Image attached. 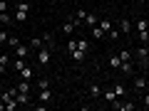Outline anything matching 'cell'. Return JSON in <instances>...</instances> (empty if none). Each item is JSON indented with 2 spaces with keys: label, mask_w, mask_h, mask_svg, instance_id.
I'll return each instance as SVG.
<instances>
[{
  "label": "cell",
  "mask_w": 149,
  "mask_h": 111,
  "mask_svg": "<svg viewBox=\"0 0 149 111\" xmlns=\"http://www.w3.org/2000/svg\"><path fill=\"white\" fill-rule=\"evenodd\" d=\"M70 57H72V59H74L77 64H80V62H85L87 52H85V49H80V47H74V49H70Z\"/></svg>",
  "instance_id": "cell-3"
},
{
  "label": "cell",
  "mask_w": 149,
  "mask_h": 111,
  "mask_svg": "<svg viewBox=\"0 0 149 111\" xmlns=\"http://www.w3.org/2000/svg\"><path fill=\"white\" fill-rule=\"evenodd\" d=\"M0 64H3V67H8V64H10V57H8V54H0Z\"/></svg>",
  "instance_id": "cell-29"
},
{
  "label": "cell",
  "mask_w": 149,
  "mask_h": 111,
  "mask_svg": "<svg viewBox=\"0 0 149 111\" xmlns=\"http://www.w3.org/2000/svg\"><path fill=\"white\" fill-rule=\"evenodd\" d=\"M74 27H77V22H74V20H67V22L62 25V32H65V35H72Z\"/></svg>",
  "instance_id": "cell-7"
},
{
  "label": "cell",
  "mask_w": 149,
  "mask_h": 111,
  "mask_svg": "<svg viewBox=\"0 0 149 111\" xmlns=\"http://www.w3.org/2000/svg\"><path fill=\"white\" fill-rule=\"evenodd\" d=\"M90 94H92V96H100V94H102V89H100L97 84H92V86H90Z\"/></svg>",
  "instance_id": "cell-25"
},
{
  "label": "cell",
  "mask_w": 149,
  "mask_h": 111,
  "mask_svg": "<svg viewBox=\"0 0 149 111\" xmlns=\"http://www.w3.org/2000/svg\"><path fill=\"white\" fill-rule=\"evenodd\" d=\"M85 17H87V12L82 10V8H80V10H77V15H74V20H77V22H82V20H85Z\"/></svg>",
  "instance_id": "cell-24"
},
{
  "label": "cell",
  "mask_w": 149,
  "mask_h": 111,
  "mask_svg": "<svg viewBox=\"0 0 149 111\" xmlns=\"http://www.w3.org/2000/svg\"><path fill=\"white\" fill-rule=\"evenodd\" d=\"M119 69H122L124 74H134V69H132V62H122V64H119Z\"/></svg>",
  "instance_id": "cell-13"
},
{
  "label": "cell",
  "mask_w": 149,
  "mask_h": 111,
  "mask_svg": "<svg viewBox=\"0 0 149 111\" xmlns=\"http://www.w3.org/2000/svg\"><path fill=\"white\" fill-rule=\"evenodd\" d=\"M137 40H139V42H149V30H144V32H137Z\"/></svg>",
  "instance_id": "cell-17"
},
{
  "label": "cell",
  "mask_w": 149,
  "mask_h": 111,
  "mask_svg": "<svg viewBox=\"0 0 149 111\" xmlns=\"http://www.w3.org/2000/svg\"><path fill=\"white\" fill-rule=\"evenodd\" d=\"M27 54H30V47H27V45H22V42H17V45H15V57L25 59Z\"/></svg>",
  "instance_id": "cell-4"
},
{
  "label": "cell",
  "mask_w": 149,
  "mask_h": 111,
  "mask_svg": "<svg viewBox=\"0 0 149 111\" xmlns=\"http://www.w3.org/2000/svg\"><path fill=\"white\" fill-rule=\"evenodd\" d=\"M137 57L142 59V62H147V47H139L137 49Z\"/></svg>",
  "instance_id": "cell-21"
},
{
  "label": "cell",
  "mask_w": 149,
  "mask_h": 111,
  "mask_svg": "<svg viewBox=\"0 0 149 111\" xmlns=\"http://www.w3.org/2000/svg\"><path fill=\"white\" fill-rule=\"evenodd\" d=\"M85 22H87V25H90V27H95V25H97V22H100V20H97L95 15H90V12H87V17H85Z\"/></svg>",
  "instance_id": "cell-18"
},
{
  "label": "cell",
  "mask_w": 149,
  "mask_h": 111,
  "mask_svg": "<svg viewBox=\"0 0 149 111\" xmlns=\"http://www.w3.org/2000/svg\"><path fill=\"white\" fill-rule=\"evenodd\" d=\"M17 91H27V94H30V79H22L20 84H17Z\"/></svg>",
  "instance_id": "cell-12"
},
{
  "label": "cell",
  "mask_w": 149,
  "mask_h": 111,
  "mask_svg": "<svg viewBox=\"0 0 149 111\" xmlns=\"http://www.w3.org/2000/svg\"><path fill=\"white\" fill-rule=\"evenodd\" d=\"M27 12H30V5H27V3H17L15 17H13V20H15V22H25L27 20Z\"/></svg>",
  "instance_id": "cell-1"
},
{
  "label": "cell",
  "mask_w": 149,
  "mask_h": 111,
  "mask_svg": "<svg viewBox=\"0 0 149 111\" xmlns=\"http://www.w3.org/2000/svg\"><path fill=\"white\" fill-rule=\"evenodd\" d=\"M117 25H119V32H124V35H129V32H132V22H129L127 17H124V20H119Z\"/></svg>",
  "instance_id": "cell-5"
},
{
  "label": "cell",
  "mask_w": 149,
  "mask_h": 111,
  "mask_svg": "<svg viewBox=\"0 0 149 111\" xmlns=\"http://www.w3.org/2000/svg\"><path fill=\"white\" fill-rule=\"evenodd\" d=\"M92 35H95V40H102V37H104V30H102L100 25H95L92 27Z\"/></svg>",
  "instance_id": "cell-11"
},
{
  "label": "cell",
  "mask_w": 149,
  "mask_h": 111,
  "mask_svg": "<svg viewBox=\"0 0 149 111\" xmlns=\"http://www.w3.org/2000/svg\"><path fill=\"white\" fill-rule=\"evenodd\" d=\"M15 106H17V101H15V99H10V101L5 104V111H15Z\"/></svg>",
  "instance_id": "cell-26"
},
{
  "label": "cell",
  "mask_w": 149,
  "mask_h": 111,
  "mask_svg": "<svg viewBox=\"0 0 149 111\" xmlns=\"http://www.w3.org/2000/svg\"><path fill=\"white\" fill-rule=\"evenodd\" d=\"M104 99L109 101V104H112L114 99H117V96H114V89H107V91H104Z\"/></svg>",
  "instance_id": "cell-23"
},
{
  "label": "cell",
  "mask_w": 149,
  "mask_h": 111,
  "mask_svg": "<svg viewBox=\"0 0 149 111\" xmlns=\"http://www.w3.org/2000/svg\"><path fill=\"white\" fill-rule=\"evenodd\" d=\"M134 86H137V89H144V86H147V79H142V77H137V79H134Z\"/></svg>",
  "instance_id": "cell-22"
},
{
  "label": "cell",
  "mask_w": 149,
  "mask_h": 111,
  "mask_svg": "<svg viewBox=\"0 0 149 111\" xmlns=\"http://www.w3.org/2000/svg\"><path fill=\"white\" fill-rule=\"evenodd\" d=\"M144 89H147V96H149V84H147V86H144Z\"/></svg>",
  "instance_id": "cell-34"
},
{
  "label": "cell",
  "mask_w": 149,
  "mask_h": 111,
  "mask_svg": "<svg viewBox=\"0 0 149 111\" xmlns=\"http://www.w3.org/2000/svg\"><path fill=\"white\" fill-rule=\"evenodd\" d=\"M32 74H35V69H32V67H27V64L20 69V77H22V79H32Z\"/></svg>",
  "instance_id": "cell-8"
},
{
  "label": "cell",
  "mask_w": 149,
  "mask_h": 111,
  "mask_svg": "<svg viewBox=\"0 0 149 111\" xmlns=\"http://www.w3.org/2000/svg\"><path fill=\"white\" fill-rule=\"evenodd\" d=\"M139 3H149V0H139Z\"/></svg>",
  "instance_id": "cell-36"
},
{
  "label": "cell",
  "mask_w": 149,
  "mask_h": 111,
  "mask_svg": "<svg viewBox=\"0 0 149 111\" xmlns=\"http://www.w3.org/2000/svg\"><path fill=\"white\" fill-rule=\"evenodd\" d=\"M13 67H15V69H17V72H20V69H22V67H25V59H20V57H17V59H15V64H13Z\"/></svg>",
  "instance_id": "cell-27"
},
{
  "label": "cell",
  "mask_w": 149,
  "mask_h": 111,
  "mask_svg": "<svg viewBox=\"0 0 149 111\" xmlns=\"http://www.w3.org/2000/svg\"><path fill=\"white\" fill-rule=\"evenodd\" d=\"M97 25H100L102 30H104V35H107V32L112 30V22H109V20H100V22H97Z\"/></svg>",
  "instance_id": "cell-16"
},
{
  "label": "cell",
  "mask_w": 149,
  "mask_h": 111,
  "mask_svg": "<svg viewBox=\"0 0 149 111\" xmlns=\"http://www.w3.org/2000/svg\"><path fill=\"white\" fill-rule=\"evenodd\" d=\"M0 94H3V89H0Z\"/></svg>",
  "instance_id": "cell-37"
},
{
  "label": "cell",
  "mask_w": 149,
  "mask_h": 111,
  "mask_svg": "<svg viewBox=\"0 0 149 111\" xmlns=\"http://www.w3.org/2000/svg\"><path fill=\"white\" fill-rule=\"evenodd\" d=\"M0 22H3V25H10V22H13V17L8 15V12H0Z\"/></svg>",
  "instance_id": "cell-19"
},
{
  "label": "cell",
  "mask_w": 149,
  "mask_h": 111,
  "mask_svg": "<svg viewBox=\"0 0 149 111\" xmlns=\"http://www.w3.org/2000/svg\"><path fill=\"white\" fill-rule=\"evenodd\" d=\"M147 57H149V45H147Z\"/></svg>",
  "instance_id": "cell-35"
},
{
  "label": "cell",
  "mask_w": 149,
  "mask_h": 111,
  "mask_svg": "<svg viewBox=\"0 0 149 111\" xmlns=\"http://www.w3.org/2000/svg\"><path fill=\"white\" fill-rule=\"evenodd\" d=\"M50 57H52V49H50V47H42L40 52H37V64H40V67L50 64Z\"/></svg>",
  "instance_id": "cell-2"
},
{
  "label": "cell",
  "mask_w": 149,
  "mask_h": 111,
  "mask_svg": "<svg viewBox=\"0 0 149 111\" xmlns=\"http://www.w3.org/2000/svg\"><path fill=\"white\" fill-rule=\"evenodd\" d=\"M40 101H45V104L52 101V91H50V86H47V89H40Z\"/></svg>",
  "instance_id": "cell-9"
},
{
  "label": "cell",
  "mask_w": 149,
  "mask_h": 111,
  "mask_svg": "<svg viewBox=\"0 0 149 111\" xmlns=\"http://www.w3.org/2000/svg\"><path fill=\"white\" fill-rule=\"evenodd\" d=\"M47 86H50L47 79H40V82H37V89H47Z\"/></svg>",
  "instance_id": "cell-31"
},
{
  "label": "cell",
  "mask_w": 149,
  "mask_h": 111,
  "mask_svg": "<svg viewBox=\"0 0 149 111\" xmlns=\"http://www.w3.org/2000/svg\"><path fill=\"white\" fill-rule=\"evenodd\" d=\"M119 59H122V62H132V52H129V49H122V52H119Z\"/></svg>",
  "instance_id": "cell-15"
},
{
  "label": "cell",
  "mask_w": 149,
  "mask_h": 111,
  "mask_svg": "<svg viewBox=\"0 0 149 111\" xmlns=\"http://www.w3.org/2000/svg\"><path fill=\"white\" fill-rule=\"evenodd\" d=\"M8 40H10V35H8V32H3V30H0V45H3V42H8Z\"/></svg>",
  "instance_id": "cell-32"
},
{
  "label": "cell",
  "mask_w": 149,
  "mask_h": 111,
  "mask_svg": "<svg viewBox=\"0 0 149 111\" xmlns=\"http://www.w3.org/2000/svg\"><path fill=\"white\" fill-rule=\"evenodd\" d=\"M8 8H10V3L8 0H0V12H8Z\"/></svg>",
  "instance_id": "cell-28"
},
{
  "label": "cell",
  "mask_w": 149,
  "mask_h": 111,
  "mask_svg": "<svg viewBox=\"0 0 149 111\" xmlns=\"http://www.w3.org/2000/svg\"><path fill=\"white\" fill-rule=\"evenodd\" d=\"M32 45L35 47H42V37H32Z\"/></svg>",
  "instance_id": "cell-33"
},
{
  "label": "cell",
  "mask_w": 149,
  "mask_h": 111,
  "mask_svg": "<svg viewBox=\"0 0 149 111\" xmlns=\"http://www.w3.org/2000/svg\"><path fill=\"white\" fill-rule=\"evenodd\" d=\"M109 64H112L114 69H119V64H122V59H119V54H112V57H109Z\"/></svg>",
  "instance_id": "cell-14"
},
{
  "label": "cell",
  "mask_w": 149,
  "mask_h": 111,
  "mask_svg": "<svg viewBox=\"0 0 149 111\" xmlns=\"http://www.w3.org/2000/svg\"><path fill=\"white\" fill-rule=\"evenodd\" d=\"M107 35H109V37H112V40H117V37H119V35H122V32H119V30H114V27H112V30H109V32H107Z\"/></svg>",
  "instance_id": "cell-30"
},
{
  "label": "cell",
  "mask_w": 149,
  "mask_h": 111,
  "mask_svg": "<svg viewBox=\"0 0 149 111\" xmlns=\"http://www.w3.org/2000/svg\"><path fill=\"white\" fill-rule=\"evenodd\" d=\"M112 89H114V96H117V99H122V96L127 94V89H124V84H119V82H114V84H112Z\"/></svg>",
  "instance_id": "cell-6"
},
{
  "label": "cell",
  "mask_w": 149,
  "mask_h": 111,
  "mask_svg": "<svg viewBox=\"0 0 149 111\" xmlns=\"http://www.w3.org/2000/svg\"><path fill=\"white\" fill-rule=\"evenodd\" d=\"M0 30H3V25H0Z\"/></svg>",
  "instance_id": "cell-38"
},
{
  "label": "cell",
  "mask_w": 149,
  "mask_h": 111,
  "mask_svg": "<svg viewBox=\"0 0 149 111\" xmlns=\"http://www.w3.org/2000/svg\"><path fill=\"white\" fill-rule=\"evenodd\" d=\"M77 47L85 49V52H90V42H87V40H77Z\"/></svg>",
  "instance_id": "cell-20"
},
{
  "label": "cell",
  "mask_w": 149,
  "mask_h": 111,
  "mask_svg": "<svg viewBox=\"0 0 149 111\" xmlns=\"http://www.w3.org/2000/svg\"><path fill=\"white\" fill-rule=\"evenodd\" d=\"M134 27H137V32L149 30V20H144V17H142V20H137V22H134Z\"/></svg>",
  "instance_id": "cell-10"
}]
</instances>
